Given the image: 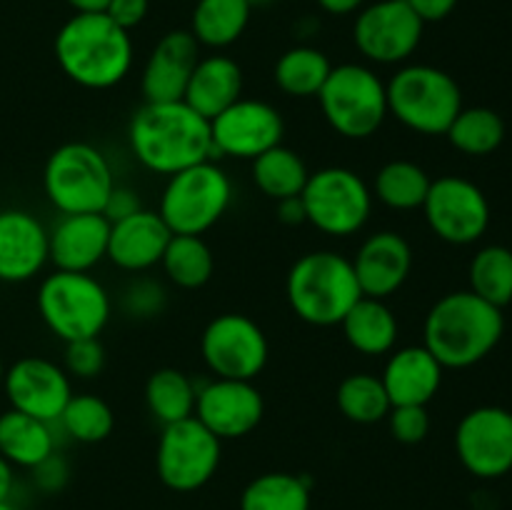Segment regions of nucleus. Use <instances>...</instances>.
I'll return each mask as SVG.
<instances>
[{
  "instance_id": "obj_1",
  "label": "nucleus",
  "mask_w": 512,
  "mask_h": 510,
  "mask_svg": "<svg viewBox=\"0 0 512 510\" xmlns=\"http://www.w3.org/2000/svg\"><path fill=\"white\" fill-rule=\"evenodd\" d=\"M128 143L145 170L168 178L190 165L213 160L210 120L195 113L185 100L140 105L130 118Z\"/></svg>"
},
{
  "instance_id": "obj_2",
  "label": "nucleus",
  "mask_w": 512,
  "mask_h": 510,
  "mask_svg": "<svg viewBox=\"0 0 512 510\" xmlns=\"http://www.w3.org/2000/svg\"><path fill=\"white\" fill-rule=\"evenodd\" d=\"M503 333V310L473 290H455L443 295L425 315L423 345L445 370H465L488 358Z\"/></svg>"
},
{
  "instance_id": "obj_3",
  "label": "nucleus",
  "mask_w": 512,
  "mask_h": 510,
  "mask_svg": "<svg viewBox=\"0 0 512 510\" xmlns=\"http://www.w3.org/2000/svg\"><path fill=\"white\" fill-rule=\"evenodd\" d=\"M55 60L68 80L88 90H108L128 78L135 45L128 30L105 13H75L55 35Z\"/></svg>"
},
{
  "instance_id": "obj_4",
  "label": "nucleus",
  "mask_w": 512,
  "mask_h": 510,
  "mask_svg": "<svg viewBox=\"0 0 512 510\" xmlns=\"http://www.w3.org/2000/svg\"><path fill=\"white\" fill-rule=\"evenodd\" d=\"M285 295L303 323L333 328L363 298L353 260L335 250H310L300 255L285 278Z\"/></svg>"
},
{
  "instance_id": "obj_5",
  "label": "nucleus",
  "mask_w": 512,
  "mask_h": 510,
  "mask_svg": "<svg viewBox=\"0 0 512 510\" xmlns=\"http://www.w3.org/2000/svg\"><path fill=\"white\" fill-rule=\"evenodd\" d=\"M388 113L420 135H445L455 115L465 108L455 78L435 65L410 63L385 83Z\"/></svg>"
},
{
  "instance_id": "obj_6",
  "label": "nucleus",
  "mask_w": 512,
  "mask_h": 510,
  "mask_svg": "<svg viewBox=\"0 0 512 510\" xmlns=\"http://www.w3.org/2000/svg\"><path fill=\"white\" fill-rule=\"evenodd\" d=\"M38 313L63 343L98 338L110 323L113 300L95 275L55 270L38 288Z\"/></svg>"
},
{
  "instance_id": "obj_7",
  "label": "nucleus",
  "mask_w": 512,
  "mask_h": 510,
  "mask_svg": "<svg viewBox=\"0 0 512 510\" xmlns=\"http://www.w3.org/2000/svg\"><path fill=\"white\" fill-rule=\"evenodd\" d=\"M233 203V180L223 165L203 160L170 175L158 215L173 235H203L220 223Z\"/></svg>"
},
{
  "instance_id": "obj_8",
  "label": "nucleus",
  "mask_w": 512,
  "mask_h": 510,
  "mask_svg": "<svg viewBox=\"0 0 512 510\" xmlns=\"http://www.w3.org/2000/svg\"><path fill=\"white\" fill-rule=\"evenodd\" d=\"M330 128L348 140H368L388 118V90L373 68L360 63L333 65L318 93Z\"/></svg>"
},
{
  "instance_id": "obj_9",
  "label": "nucleus",
  "mask_w": 512,
  "mask_h": 510,
  "mask_svg": "<svg viewBox=\"0 0 512 510\" xmlns=\"http://www.w3.org/2000/svg\"><path fill=\"white\" fill-rule=\"evenodd\" d=\"M115 175L103 150L90 143H65L50 153L43 168V190L60 215L103 213Z\"/></svg>"
},
{
  "instance_id": "obj_10",
  "label": "nucleus",
  "mask_w": 512,
  "mask_h": 510,
  "mask_svg": "<svg viewBox=\"0 0 512 510\" xmlns=\"http://www.w3.org/2000/svg\"><path fill=\"white\" fill-rule=\"evenodd\" d=\"M305 220L330 238H350L373 215V188L350 168L330 165L310 173L303 193Z\"/></svg>"
},
{
  "instance_id": "obj_11",
  "label": "nucleus",
  "mask_w": 512,
  "mask_h": 510,
  "mask_svg": "<svg viewBox=\"0 0 512 510\" xmlns=\"http://www.w3.org/2000/svg\"><path fill=\"white\" fill-rule=\"evenodd\" d=\"M223 458V440L198 418L163 425L155 448V473L175 493H195L213 480Z\"/></svg>"
},
{
  "instance_id": "obj_12",
  "label": "nucleus",
  "mask_w": 512,
  "mask_h": 510,
  "mask_svg": "<svg viewBox=\"0 0 512 510\" xmlns=\"http://www.w3.org/2000/svg\"><path fill=\"white\" fill-rule=\"evenodd\" d=\"M200 355L213 378L255 380L265 370L270 345L263 328L243 313H223L205 325Z\"/></svg>"
},
{
  "instance_id": "obj_13",
  "label": "nucleus",
  "mask_w": 512,
  "mask_h": 510,
  "mask_svg": "<svg viewBox=\"0 0 512 510\" xmlns=\"http://www.w3.org/2000/svg\"><path fill=\"white\" fill-rule=\"evenodd\" d=\"M420 210L428 228L450 245L478 243L490 228L488 195L480 185L460 175L435 178Z\"/></svg>"
},
{
  "instance_id": "obj_14",
  "label": "nucleus",
  "mask_w": 512,
  "mask_h": 510,
  "mask_svg": "<svg viewBox=\"0 0 512 510\" xmlns=\"http://www.w3.org/2000/svg\"><path fill=\"white\" fill-rule=\"evenodd\" d=\"M425 23L405 0H375L355 15L358 53L375 65H400L420 48Z\"/></svg>"
},
{
  "instance_id": "obj_15",
  "label": "nucleus",
  "mask_w": 512,
  "mask_h": 510,
  "mask_svg": "<svg viewBox=\"0 0 512 510\" xmlns=\"http://www.w3.org/2000/svg\"><path fill=\"white\" fill-rule=\"evenodd\" d=\"M285 138V120L275 105L258 98H240L210 120L213 160H255Z\"/></svg>"
},
{
  "instance_id": "obj_16",
  "label": "nucleus",
  "mask_w": 512,
  "mask_h": 510,
  "mask_svg": "<svg viewBox=\"0 0 512 510\" xmlns=\"http://www.w3.org/2000/svg\"><path fill=\"white\" fill-rule=\"evenodd\" d=\"M455 455L480 480L503 478L512 470V413L500 405L468 410L455 428Z\"/></svg>"
},
{
  "instance_id": "obj_17",
  "label": "nucleus",
  "mask_w": 512,
  "mask_h": 510,
  "mask_svg": "<svg viewBox=\"0 0 512 510\" xmlns=\"http://www.w3.org/2000/svg\"><path fill=\"white\" fill-rule=\"evenodd\" d=\"M3 393L10 408L25 415L58 423L65 405L73 398V383L63 365L38 355H25L5 368Z\"/></svg>"
},
{
  "instance_id": "obj_18",
  "label": "nucleus",
  "mask_w": 512,
  "mask_h": 510,
  "mask_svg": "<svg viewBox=\"0 0 512 510\" xmlns=\"http://www.w3.org/2000/svg\"><path fill=\"white\" fill-rule=\"evenodd\" d=\"M193 415L218 440H240L263 423L265 400L253 380L213 378L198 385Z\"/></svg>"
},
{
  "instance_id": "obj_19",
  "label": "nucleus",
  "mask_w": 512,
  "mask_h": 510,
  "mask_svg": "<svg viewBox=\"0 0 512 510\" xmlns=\"http://www.w3.org/2000/svg\"><path fill=\"white\" fill-rule=\"evenodd\" d=\"M200 60V43L190 30H170L155 43L140 75L145 103L183 100L193 68Z\"/></svg>"
},
{
  "instance_id": "obj_20",
  "label": "nucleus",
  "mask_w": 512,
  "mask_h": 510,
  "mask_svg": "<svg viewBox=\"0 0 512 510\" xmlns=\"http://www.w3.org/2000/svg\"><path fill=\"white\" fill-rule=\"evenodd\" d=\"M50 263L48 228L20 208L0 210V280L28 283Z\"/></svg>"
},
{
  "instance_id": "obj_21",
  "label": "nucleus",
  "mask_w": 512,
  "mask_h": 510,
  "mask_svg": "<svg viewBox=\"0 0 512 510\" xmlns=\"http://www.w3.org/2000/svg\"><path fill=\"white\" fill-rule=\"evenodd\" d=\"M353 268L365 298L385 300L398 293L410 278L413 248L395 230H378L360 243Z\"/></svg>"
},
{
  "instance_id": "obj_22",
  "label": "nucleus",
  "mask_w": 512,
  "mask_h": 510,
  "mask_svg": "<svg viewBox=\"0 0 512 510\" xmlns=\"http://www.w3.org/2000/svg\"><path fill=\"white\" fill-rule=\"evenodd\" d=\"M110 220L103 213L60 215L48 230L50 263L55 270L90 273L95 265L108 258Z\"/></svg>"
},
{
  "instance_id": "obj_23",
  "label": "nucleus",
  "mask_w": 512,
  "mask_h": 510,
  "mask_svg": "<svg viewBox=\"0 0 512 510\" xmlns=\"http://www.w3.org/2000/svg\"><path fill=\"white\" fill-rule=\"evenodd\" d=\"M170 238L173 233L158 210L140 208L138 213L110 225L108 260L125 273H148L160 265Z\"/></svg>"
},
{
  "instance_id": "obj_24",
  "label": "nucleus",
  "mask_w": 512,
  "mask_h": 510,
  "mask_svg": "<svg viewBox=\"0 0 512 510\" xmlns=\"http://www.w3.org/2000/svg\"><path fill=\"white\" fill-rule=\"evenodd\" d=\"M445 368L425 345H405L388 353L380 380L390 405H428L443 385Z\"/></svg>"
},
{
  "instance_id": "obj_25",
  "label": "nucleus",
  "mask_w": 512,
  "mask_h": 510,
  "mask_svg": "<svg viewBox=\"0 0 512 510\" xmlns=\"http://www.w3.org/2000/svg\"><path fill=\"white\" fill-rule=\"evenodd\" d=\"M240 98H243V68L230 55L213 53L205 58L200 55L185 88V103L205 120H213Z\"/></svg>"
},
{
  "instance_id": "obj_26",
  "label": "nucleus",
  "mask_w": 512,
  "mask_h": 510,
  "mask_svg": "<svg viewBox=\"0 0 512 510\" xmlns=\"http://www.w3.org/2000/svg\"><path fill=\"white\" fill-rule=\"evenodd\" d=\"M350 348L368 358L388 355L398 343V318L385 300L360 298L340 323Z\"/></svg>"
},
{
  "instance_id": "obj_27",
  "label": "nucleus",
  "mask_w": 512,
  "mask_h": 510,
  "mask_svg": "<svg viewBox=\"0 0 512 510\" xmlns=\"http://www.w3.org/2000/svg\"><path fill=\"white\" fill-rule=\"evenodd\" d=\"M55 453L53 423L8 408L0 413V455L15 468L33 470Z\"/></svg>"
},
{
  "instance_id": "obj_28",
  "label": "nucleus",
  "mask_w": 512,
  "mask_h": 510,
  "mask_svg": "<svg viewBox=\"0 0 512 510\" xmlns=\"http://www.w3.org/2000/svg\"><path fill=\"white\" fill-rule=\"evenodd\" d=\"M253 8L248 0H198L190 15V33L200 48L223 50L238 43L250 23Z\"/></svg>"
},
{
  "instance_id": "obj_29",
  "label": "nucleus",
  "mask_w": 512,
  "mask_h": 510,
  "mask_svg": "<svg viewBox=\"0 0 512 510\" xmlns=\"http://www.w3.org/2000/svg\"><path fill=\"white\" fill-rule=\"evenodd\" d=\"M250 163H253L250 173H253L255 188L265 198L275 200V203L303 193L305 183L310 178V170L305 160L300 158V153H295L293 148H285L283 143L265 150L263 155H258Z\"/></svg>"
},
{
  "instance_id": "obj_30",
  "label": "nucleus",
  "mask_w": 512,
  "mask_h": 510,
  "mask_svg": "<svg viewBox=\"0 0 512 510\" xmlns=\"http://www.w3.org/2000/svg\"><path fill=\"white\" fill-rule=\"evenodd\" d=\"M330 70H333V63L323 50L313 45H295L280 55L273 78L280 93L290 98H318Z\"/></svg>"
},
{
  "instance_id": "obj_31",
  "label": "nucleus",
  "mask_w": 512,
  "mask_h": 510,
  "mask_svg": "<svg viewBox=\"0 0 512 510\" xmlns=\"http://www.w3.org/2000/svg\"><path fill=\"white\" fill-rule=\"evenodd\" d=\"M310 480L305 475L263 473L250 480L240 495V510H310Z\"/></svg>"
},
{
  "instance_id": "obj_32",
  "label": "nucleus",
  "mask_w": 512,
  "mask_h": 510,
  "mask_svg": "<svg viewBox=\"0 0 512 510\" xmlns=\"http://www.w3.org/2000/svg\"><path fill=\"white\" fill-rule=\"evenodd\" d=\"M198 385L178 368H158L145 383V405L160 425L193 418Z\"/></svg>"
},
{
  "instance_id": "obj_33",
  "label": "nucleus",
  "mask_w": 512,
  "mask_h": 510,
  "mask_svg": "<svg viewBox=\"0 0 512 510\" xmlns=\"http://www.w3.org/2000/svg\"><path fill=\"white\" fill-rule=\"evenodd\" d=\"M165 278L183 290H198L215 273V255L203 235H173L160 260Z\"/></svg>"
},
{
  "instance_id": "obj_34",
  "label": "nucleus",
  "mask_w": 512,
  "mask_h": 510,
  "mask_svg": "<svg viewBox=\"0 0 512 510\" xmlns=\"http://www.w3.org/2000/svg\"><path fill=\"white\" fill-rule=\"evenodd\" d=\"M505 133H508V128H505V120L498 110L475 105V108H463L455 115L445 138L458 153L470 155V158H483V155L495 153L503 145Z\"/></svg>"
},
{
  "instance_id": "obj_35",
  "label": "nucleus",
  "mask_w": 512,
  "mask_h": 510,
  "mask_svg": "<svg viewBox=\"0 0 512 510\" xmlns=\"http://www.w3.org/2000/svg\"><path fill=\"white\" fill-rule=\"evenodd\" d=\"M430 183L433 178L413 160H390L375 175L373 198H378L385 208L408 213L423 208Z\"/></svg>"
},
{
  "instance_id": "obj_36",
  "label": "nucleus",
  "mask_w": 512,
  "mask_h": 510,
  "mask_svg": "<svg viewBox=\"0 0 512 510\" xmlns=\"http://www.w3.org/2000/svg\"><path fill=\"white\" fill-rule=\"evenodd\" d=\"M335 403L345 420L355 425L383 423L390 413V398L383 388L380 375L353 373L343 378L335 393Z\"/></svg>"
},
{
  "instance_id": "obj_37",
  "label": "nucleus",
  "mask_w": 512,
  "mask_h": 510,
  "mask_svg": "<svg viewBox=\"0 0 512 510\" xmlns=\"http://www.w3.org/2000/svg\"><path fill=\"white\" fill-rule=\"evenodd\" d=\"M470 290L503 310L512 303V250L505 245H485L473 255L468 268Z\"/></svg>"
},
{
  "instance_id": "obj_38",
  "label": "nucleus",
  "mask_w": 512,
  "mask_h": 510,
  "mask_svg": "<svg viewBox=\"0 0 512 510\" xmlns=\"http://www.w3.org/2000/svg\"><path fill=\"white\" fill-rule=\"evenodd\" d=\"M58 423L73 440L93 445L110 438V433L115 428V413L98 395L73 393V398L68 400Z\"/></svg>"
},
{
  "instance_id": "obj_39",
  "label": "nucleus",
  "mask_w": 512,
  "mask_h": 510,
  "mask_svg": "<svg viewBox=\"0 0 512 510\" xmlns=\"http://www.w3.org/2000/svg\"><path fill=\"white\" fill-rule=\"evenodd\" d=\"M168 305V290L163 288V283L153 278H135L125 285V290L120 293V308L128 318L135 320H153Z\"/></svg>"
},
{
  "instance_id": "obj_40",
  "label": "nucleus",
  "mask_w": 512,
  "mask_h": 510,
  "mask_svg": "<svg viewBox=\"0 0 512 510\" xmlns=\"http://www.w3.org/2000/svg\"><path fill=\"white\" fill-rule=\"evenodd\" d=\"M390 435L403 445H418L430 435L428 405H395L388 413Z\"/></svg>"
},
{
  "instance_id": "obj_41",
  "label": "nucleus",
  "mask_w": 512,
  "mask_h": 510,
  "mask_svg": "<svg viewBox=\"0 0 512 510\" xmlns=\"http://www.w3.org/2000/svg\"><path fill=\"white\" fill-rule=\"evenodd\" d=\"M105 368V348L98 338H83L65 343V373L70 378L93 380Z\"/></svg>"
},
{
  "instance_id": "obj_42",
  "label": "nucleus",
  "mask_w": 512,
  "mask_h": 510,
  "mask_svg": "<svg viewBox=\"0 0 512 510\" xmlns=\"http://www.w3.org/2000/svg\"><path fill=\"white\" fill-rule=\"evenodd\" d=\"M68 478H70V465L58 450L33 468V480L43 493H58V490L65 488Z\"/></svg>"
},
{
  "instance_id": "obj_43",
  "label": "nucleus",
  "mask_w": 512,
  "mask_h": 510,
  "mask_svg": "<svg viewBox=\"0 0 512 510\" xmlns=\"http://www.w3.org/2000/svg\"><path fill=\"white\" fill-rule=\"evenodd\" d=\"M150 0H110L105 15L123 30H135L148 18Z\"/></svg>"
},
{
  "instance_id": "obj_44",
  "label": "nucleus",
  "mask_w": 512,
  "mask_h": 510,
  "mask_svg": "<svg viewBox=\"0 0 512 510\" xmlns=\"http://www.w3.org/2000/svg\"><path fill=\"white\" fill-rule=\"evenodd\" d=\"M140 208H143V203H140L138 193H135L133 188H125V185H115L113 193H110L108 200H105L103 215L110 220V223H118V220L128 218V215H133V213H138Z\"/></svg>"
},
{
  "instance_id": "obj_45",
  "label": "nucleus",
  "mask_w": 512,
  "mask_h": 510,
  "mask_svg": "<svg viewBox=\"0 0 512 510\" xmlns=\"http://www.w3.org/2000/svg\"><path fill=\"white\" fill-rule=\"evenodd\" d=\"M423 23H440L455 10L458 0H405Z\"/></svg>"
},
{
  "instance_id": "obj_46",
  "label": "nucleus",
  "mask_w": 512,
  "mask_h": 510,
  "mask_svg": "<svg viewBox=\"0 0 512 510\" xmlns=\"http://www.w3.org/2000/svg\"><path fill=\"white\" fill-rule=\"evenodd\" d=\"M278 220L283 225H303V223H308V220H305L303 198H300V195H295V198L278 200Z\"/></svg>"
},
{
  "instance_id": "obj_47",
  "label": "nucleus",
  "mask_w": 512,
  "mask_h": 510,
  "mask_svg": "<svg viewBox=\"0 0 512 510\" xmlns=\"http://www.w3.org/2000/svg\"><path fill=\"white\" fill-rule=\"evenodd\" d=\"M320 10L328 15H353L365 5V0H318Z\"/></svg>"
},
{
  "instance_id": "obj_48",
  "label": "nucleus",
  "mask_w": 512,
  "mask_h": 510,
  "mask_svg": "<svg viewBox=\"0 0 512 510\" xmlns=\"http://www.w3.org/2000/svg\"><path fill=\"white\" fill-rule=\"evenodd\" d=\"M15 490V465L0 455V503L10 500Z\"/></svg>"
},
{
  "instance_id": "obj_49",
  "label": "nucleus",
  "mask_w": 512,
  "mask_h": 510,
  "mask_svg": "<svg viewBox=\"0 0 512 510\" xmlns=\"http://www.w3.org/2000/svg\"><path fill=\"white\" fill-rule=\"evenodd\" d=\"M75 13H105L110 0H65Z\"/></svg>"
},
{
  "instance_id": "obj_50",
  "label": "nucleus",
  "mask_w": 512,
  "mask_h": 510,
  "mask_svg": "<svg viewBox=\"0 0 512 510\" xmlns=\"http://www.w3.org/2000/svg\"><path fill=\"white\" fill-rule=\"evenodd\" d=\"M275 3V0H248V5H250V8H268V5H273Z\"/></svg>"
},
{
  "instance_id": "obj_51",
  "label": "nucleus",
  "mask_w": 512,
  "mask_h": 510,
  "mask_svg": "<svg viewBox=\"0 0 512 510\" xmlns=\"http://www.w3.org/2000/svg\"><path fill=\"white\" fill-rule=\"evenodd\" d=\"M0 510H20V508H15V505L10 503V500H5V503H0Z\"/></svg>"
},
{
  "instance_id": "obj_52",
  "label": "nucleus",
  "mask_w": 512,
  "mask_h": 510,
  "mask_svg": "<svg viewBox=\"0 0 512 510\" xmlns=\"http://www.w3.org/2000/svg\"><path fill=\"white\" fill-rule=\"evenodd\" d=\"M3 378H5V365L3 360H0V388H3Z\"/></svg>"
}]
</instances>
